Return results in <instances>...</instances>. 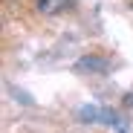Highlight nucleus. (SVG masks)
<instances>
[{"instance_id":"nucleus-1","label":"nucleus","mask_w":133,"mask_h":133,"mask_svg":"<svg viewBox=\"0 0 133 133\" xmlns=\"http://www.w3.org/2000/svg\"><path fill=\"white\" fill-rule=\"evenodd\" d=\"M35 6L41 15H61L66 9H72V0H35Z\"/></svg>"},{"instance_id":"nucleus-2","label":"nucleus","mask_w":133,"mask_h":133,"mask_svg":"<svg viewBox=\"0 0 133 133\" xmlns=\"http://www.w3.org/2000/svg\"><path fill=\"white\" fill-rule=\"evenodd\" d=\"M104 58H81L78 61V66H81V70H104Z\"/></svg>"}]
</instances>
